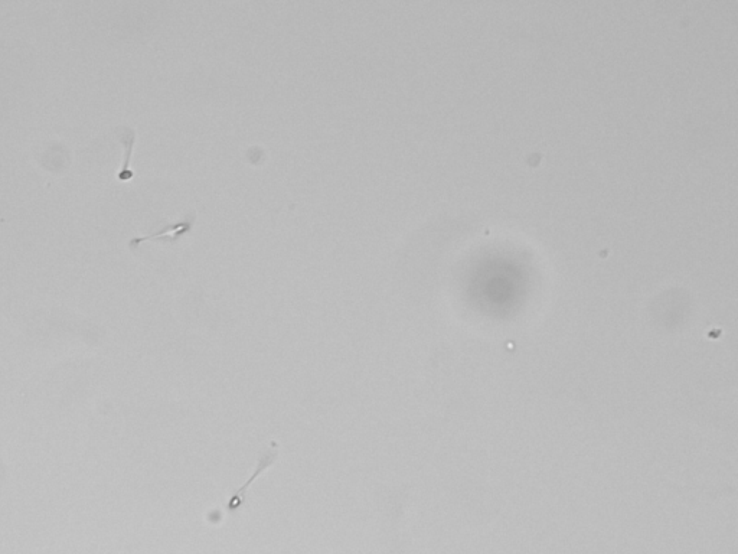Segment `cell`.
<instances>
[{"mask_svg": "<svg viewBox=\"0 0 738 554\" xmlns=\"http://www.w3.org/2000/svg\"><path fill=\"white\" fill-rule=\"evenodd\" d=\"M116 135L124 148L123 165L117 178H119L120 182H129L135 177V172L130 169V159H132L133 148H135L136 130L132 129V127L123 126L117 129Z\"/></svg>", "mask_w": 738, "mask_h": 554, "instance_id": "3957f363", "label": "cell"}, {"mask_svg": "<svg viewBox=\"0 0 738 554\" xmlns=\"http://www.w3.org/2000/svg\"><path fill=\"white\" fill-rule=\"evenodd\" d=\"M195 221H197V214H195V211H192V213L186 214L184 220L179 221V223L165 224V226L160 228V230L155 231V233H150L148 236L136 237V239L130 240L129 249L132 250V252H136V250L139 249L140 244L149 240H162L165 241V243H178L182 237L191 233L192 228L195 226Z\"/></svg>", "mask_w": 738, "mask_h": 554, "instance_id": "6da1fadb", "label": "cell"}, {"mask_svg": "<svg viewBox=\"0 0 738 554\" xmlns=\"http://www.w3.org/2000/svg\"><path fill=\"white\" fill-rule=\"evenodd\" d=\"M277 456H279V449H277L276 443H271L269 449L264 451L263 455L260 456L259 464H257V469L256 472H254L253 477L248 479L246 485L241 487L240 490L235 491V494L231 497L230 503L227 505L228 511L234 513V511H237L238 508L244 504V500H246L247 497V490L251 487V484H253L254 479L263 474L267 468H270V466L277 461Z\"/></svg>", "mask_w": 738, "mask_h": 554, "instance_id": "7a4b0ae2", "label": "cell"}]
</instances>
